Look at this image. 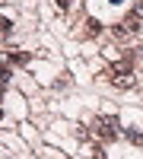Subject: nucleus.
Masks as SVG:
<instances>
[{"instance_id": "obj_3", "label": "nucleus", "mask_w": 143, "mask_h": 159, "mask_svg": "<svg viewBox=\"0 0 143 159\" xmlns=\"http://www.w3.org/2000/svg\"><path fill=\"white\" fill-rule=\"evenodd\" d=\"M111 83H114V86H121V89H127V86H134V73H124V76H111Z\"/></svg>"}, {"instance_id": "obj_10", "label": "nucleus", "mask_w": 143, "mask_h": 159, "mask_svg": "<svg viewBox=\"0 0 143 159\" xmlns=\"http://www.w3.org/2000/svg\"><path fill=\"white\" fill-rule=\"evenodd\" d=\"M137 61H143V48H140V51H137Z\"/></svg>"}, {"instance_id": "obj_5", "label": "nucleus", "mask_w": 143, "mask_h": 159, "mask_svg": "<svg viewBox=\"0 0 143 159\" xmlns=\"http://www.w3.org/2000/svg\"><path fill=\"white\" fill-rule=\"evenodd\" d=\"M127 137H131L134 143H143V134H140V130H127Z\"/></svg>"}, {"instance_id": "obj_11", "label": "nucleus", "mask_w": 143, "mask_h": 159, "mask_svg": "<svg viewBox=\"0 0 143 159\" xmlns=\"http://www.w3.org/2000/svg\"><path fill=\"white\" fill-rule=\"evenodd\" d=\"M0 99H3V89H0Z\"/></svg>"}, {"instance_id": "obj_1", "label": "nucleus", "mask_w": 143, "mask_h": 159, "mask_svg": "<svg viewBox=\"0 0 143 159\" xmlns=\"http://www.w3.org/2000/svg\"><path fill=\"white\" fill-rule=\"evenodd\" d=\"M92 127H96V134H99V137H105V140H111L114 134H118V121H114V118H99Z\"/></svg>"}, {"instance_id": "obj_9", "label": "nucleus", "mask_w": 143, "mask_h": 159, "mask_svg": "<svg viewBox=\"0 0 143 159\" xmlns=\"http://www.w3.org/2000/svg\"><path fill=\"white\" fill-rule=\"evenodd\" d=\"M70 3H73V0H57V7H60V10H70Z\"/></svg>"}, {"instance_id": "obj_6", "label": "nucleus", "mask_w": 143, "mask_h": 159, "mask_svg": "<svg viewBox=\"0 0 143 159\" xmlns=\"http://www.w3.org/2000/svg\"><path fill=\"white\" fill-rule=\"evenodd\" d=\"M10 61H13V64H25V61H29V54H10Z\"/></svg>"}, {"instance_id": "obj_4", "label": "nucleus", "mask_w": 143, "mask_h": 159, "mask_svg": "<svg viewBox=\"0 0 143 159\" xmlns=\"http://www.w3.org/2000/svg\"><path fill=\"white\" fill-rule=\"evenodd\" d=\"M10 29H13V22L7 16H0V35H10Z\"/></svg>"}, {"instance_id": "obj_2", "label": "nucleus", "mask_w": 143, "mask_h": 159, "mask_svg": "<svg viewBox=\"0 0 143 159\" xmlns=\"http://www.w3.org/2000/svg\"><path fill=\"white\" fill-rule=\"evenodd\" d=\"M83 35H86V38L102 35V22H99V19H86V22H83Z\"/></svg>"}, {"instance_id": "obj_7", "label": "nucleus", "mask_w": 143, "mask_h": 159, "mask_svg": "<svg viewBox=\"0 0 143 159\" xmlns=\"http://www.w3.org/2000/svg\"><path fill=\"white\" fill-rule=\"evenodd\" d=\"M134 16L143 22V0H140V3H134Z\"/></svg>"}, {"instance_id": "obj_8", "label": "nucleus", "mask_w": 143, "mask_h": 159, "mask_svg": "<svg viewBox=\"0 0 143 159\" xmlns=\"http://www.w3.org/2000/svg\"><path fill=\"white\" fill-rule=\"evenodd\" d=\"M10 80V67H3V64H0V83H7Z\"/></svg>"}]
</instances>
